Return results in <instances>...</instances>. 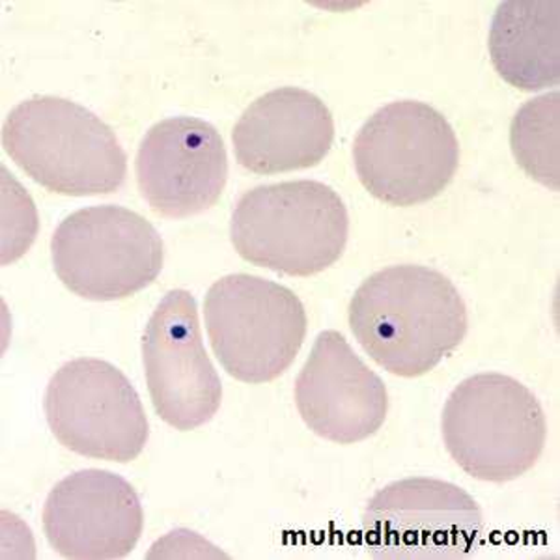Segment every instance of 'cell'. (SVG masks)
Returning <instances> with one entry per match:
<instances>
[{
    "label": "cell",
    "instance_id": "obj_10",
    "mask_svg": "<svg viewBox=\"0 0 560 560\" xmlns=\"http://www.w3.org/2000/svg\"><path fill=\"white\" fill-rule=\"evenodd\" d=\"M142 357L153 408L166 424L189 432L213 419L223 385L206 353L191 293L173 290L161 300L147 325Z\"/></svg>",
    "mask_w": 560,
    "mask_h": 560
},
{
    "label": "cell",
    "instance_id": "obj_14",
    "mask_svg": "<svg viewBox=\"0 0 560 560\" xmlns=\"http://www.w3.org/2000/svg\"><path fill=\"white\" fill-rule=\"evenodd\" d=\"M232 140L237 163L248 173H292L325 160L335 140V120L308 90L282 86L245 108Z\"/></svg>",
    "mask_w": 560,
    "mask_h": 560
},
{
    "label": "cell",
    "instance_id": "obj_7",
    "mask_svg": "<svg viewBox=\"0 0 560 560\" xmlns=\"http://www.w3.org/2000/svg\"><path fill=\"white\" fill-rule=\"evenodd\" d=\"M52 266L71 292L90 301L126 300L163 268V240L144 217L121 206H92L58 224Z\"/></svg>",
    "mask_w": 560,
    "mask_h": 560
},
{
    "label": "cell",
    "instance_id": "obj_8",
    "mask_svg": "<svg viewBox=\"0 0 560 560\" xmlns=\"http://www.w3.org/2000/svg\"><path fill=\"white\" fill-rule=\"evenodd\" d=\"M44 406L52 435L71 453L128 464L147 446L150 430L139 393L102 359L81 357L57 370Z\"/></svg>",
    "mask_w": 560,
    "mask_h": 560
},
{
    "label": "cell",
    "instance_id": "obj_4",
    "mask_svg": "<svg viewBox=\"0 0 560 560\" xmlns=\"http://www.w3.org/2000/svg\"><path fill=\"white\" fill-rule=\"evenodd\" d=\"M441 424L454 462L472 478L497 485L530 471L548 440L538 398L497 372L459 383L446 400Z\"/></svg>",
    "mask_w": 560,
    "mask_h": 560
},
{
    "label": "cell",
    "instance_id": "obj_9",
    "mask_svg": "<svg viewBox=\"0 0 560 560\" xmlns=\"http://www.w3.org/2000/svg\"><path fill=\"white\" fill-rule=\"evenodd\" d=\"M364 535L376 559H465L477 548L485 517L459 486L406 478L385 486L364 510Z\"/></svg>",
    "mask_w": 560,
    "mask_h": 560
},
{
    "label": "cell",
    "instance_id": "obj_2",
    "mask_svg": "<svg viewBox=\"0 0 560 560\" xmlns=\"http://www.w3.org/2000/svg\"><path fill=\"white\" fill-rule=\"evenodd\" d=\"M2 148L36 184L66 197L118 191L128 174V155L115 131L65 97H31L12 108Z\"/></svg>",
    "mask_w": 560,
    "mask_h": 560
},
{
    "label": "cell",
    "instance_id": "obj_1",
    "mask_svg": "<svg viewBox=\"0 0 560 560\" xmlns=\"http://www.w3.org/2000/svg\"><path fill=\"white\" fill-rule=\"evenodd\" d=\"M357 342L382 369L419 377L453 353L467 332V306L445 275L427 266H390L370 275L350 303Z\"/></svg>",
    "mask_w": 560,
    "mask_h": 560
},
{
    "label": "cell",
    "instance_id": "obj_3",
    "mask_svg": "<svg viewBox=\"0 0 560 560\" xmlns=\"http://www.w3.org/2000/svg\"><path fill=\"white\" fill-rule=\"evenodd\" d=\"M350 217L342 198L314 179L260 185L232 213L230 237L243 260L290 277L322 273L345 253Z\"/></svg>",
    "mask_w": 560,
    "mask_h": 560
},
{
    "label": "cell",
    "instance_id": "obj_6",
    "mask_svg": "<svg viewBox=\"0 0 560 560\" xmlns=\"http://www.w3.org/2000/svg\"><path fill=\"white\" fill-rule=\"evenodd\" d=\"M206 329L217 359L243 383L273 382L292 366L306 337V311L287 287L229 275L206 295Z\"/></svg>",
    "mask_w": 560,
    "mask_h": 560
},
{
    "label": "cell",
    "instance_id": "obj_15",
    "mask_svg": "<svg viewBox=\"0 0 560 560\" xmlns=\"http://www.w3.org/2000/svg\"><path fill=\"white\" fill-rule=\"evenodd\" d=\"M491 62L506 83L525 90L557 86L560 79L559 0L501 2L490 28Z\"/></svg>",
    "mask_w": 560,
    "mask_h": 560
},
{
    "label": "cell",
    "instance_id": "obj_11",
    "mask_svg": "<svg viewBox=\"0 0 560 560\" xmlns=\"http://www.w3.org/2000/svg\"><path fill=\"white\" fill-rule=\"evenodd\" d=\"M135 173L140 195L158 215L185 219L217 205L229 179V155L211 124L174 116L148 129Z\"/></svg>",
    "mask_w": 560,
    "mask_h": 560
},
{
    "label": "cell",
    "instance_id": "obj_5",
    "mask_svg": "<svg viewBox=\"0 0 560 560\" xmlns=\"http://www.w3.org/2000/svg\"><path fill=\"white\" fill-rule=\"evenodd\" d=\"M357 176L388 206L424 205L445 191L459 165V142L440 110L395 102L370 116L353 142Z\"/></svg>",
    "mask_w": 560,
    "mask_h": 560
},
{
    "label": "cell",
    "instance_id": "obj_12",
    "mask_svg": "<svg viewBox=\"0 0 560 560\" xmlns=\"http://www.w3.org/2000/svg\"><path fill=\"white\" fill-rule=\"evenodd\" d=\"M142 528L139 495L115 472H73L62 478L45 501V536L65 559H124L133 551Z\"/></svg>",
    "mask_w": 560,
    "mask_h": 560
},
{
    "label": "cell",
    "instance_id": "obj_13",
    "mask_svg": "<svg viewBox=\"0 0 560 560\" xmlns=\"http://www.w3.org/2000/svg\"><path fill=\"white\" fill-rule=\"evenodd\" d=\"M295 406L316 435L351 445L383 427L387 388L340 332L324 331L295 382Z\"/></svg>",
    "mask_w": 560,
    "mask_h": 560
},
{
    "label": "cell",
    "instance_id": "obj_16",
    "mask_svg": "<svg viewBox=\"0 0 560 560\" xmlns=\"http://www.w3.org/2000/svg\"><path fill=\"white\" fill-rule=\"evenodd\" d=\"M560 94L551 92L525 103L512 120L510 144L523 171L559 191L560 184Z\"/></svg>",
    "mask_w": 560,
    "mask_h": 560
}]
</instances>
